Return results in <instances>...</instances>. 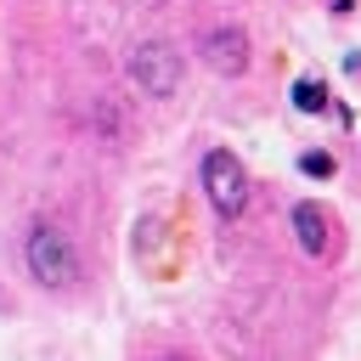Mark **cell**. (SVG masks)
Listing matches in <instances>:
<instances>
[{
	"mask_svg": "<svg viewBox=\"0 0 361 361\" xmlns=\"http://www.w3.org/2000/svg\"><path fill=\"white\" fill-rule=\"evenodd\" d=\"M203 56H209V68H214V73L237 79V73H248V34H243L237 23H220V28H209Z\"/></svg>",
	"mask_w": 361,
	"mask_h": 361,
	"instance_id": "4",
	"label": "cell"
},
{
	"mask_svg": "<svg viewBox=\"0 0 361 361\" xmlns=\"http://www.w3.org/2000/svg\"><path fill=\"white\" fill-rule=\"evenodd\" d=\"M130 79H135L141 96H175V90H180V56L152 39V45H141V51L130 56Z\"/></svg>",
	"mask_w": 361,
	"mask_h": 361,
	"instance_id": "3",
	"label": "cell"
},
{
	"mask_svg": "<svg viewBox=\"0 0 361 361\" xmlns=\"http://www.w3.org/2000/svg\"><path fill=\"white\" fill-rule=\"evenodd\" d=\"M293 107H299V113H322V107H327V85H322V79H299V85H293Z\"/></svg>",
	"mask_w": 361,
	"mask_h": 361,
	"instance_id": "6",
	"label": "cell"
},
{
	"mask_svg": "<svg viewBox=\"0 0 361 361\" xmlns=\"http://www.w3.org/2000/svg\"><path fill=\"white\" fill-rule=\"evenodd\" d=\"M299 169H305L310 180H327V175H333V152H305V158H299Z\"/></svg>",
	"mask_w": 361,
	"mask_h": 361,
	"instance_id": "7",
	"label": "cell"
},
{
	"mask_svg": "<svg viewBox=\"0 0 361 361\" xmlns=\"http://www.w3.org/2000/svg\"><path fill=\"white\" fill-rule=\"evenodd\" d=\"M28 271H34V282L51 288V293L73 288V276H79V248H73V237H68L62 226H34V231H28Z\"/></svg>",
	"mask_w": 361,
	"mask_h": 361,
	"instance_id": "1",
	"label": "cell"
},
{
	"mask_svg": "<svg viewBox=\"0 0 361 361\" xmlns=\"http://www.w3.org/2000/svg\"><path fill=\"white\" fill-rule=\"evenodd\" d=\"M293 237L310 259H327L333 254V214L322 203H293Z\"/></svg>",
	"mask_w": 361,
	"mask_h": 361,
	"instance_id": "5",
	"label": "cell"
},
{
	"mask_svg": "<svg viewBox=\"0 0 361 361\" xmlns=\"http://www.w3.org/2000/svg\"><path fill=\"white\" fill-rule=\"evenodd\" d=\"M350 6H355V0H333V11H350Z\"/></svg>",
	"mask_w": 361,
	"mask_h": 361,
	"instance_id": "8",
	"label": "cell"
},
{
	"mask_svg": "<svg viewBox=\"0 0 361 361\" xmlns=\"http://www.w3.org/2000/svg\"><path fill=\"white\" fill-rule=\"evenodd\" d=\"M203 192H209V203H214L220 220H237L248 209V175H243L237 152H226V147L203 152Z\"/></svg>",
	"mask_w": 361,
	"mask_h": 361,
	"instance_id": "2",
	"label": "cell"
}]
</instances>
